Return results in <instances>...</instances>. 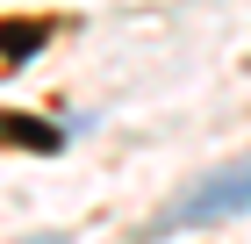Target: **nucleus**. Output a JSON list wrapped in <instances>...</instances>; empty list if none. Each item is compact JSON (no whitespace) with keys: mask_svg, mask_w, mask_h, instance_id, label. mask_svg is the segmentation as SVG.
Here are the masks:
<instances>
[{"mask_svg":"<svg viewBox=\"0 0 251 244\" xmlns=\"http://www.w3.org/2000/svg\"><path fill=\"white\" fill-rule=\"evenodd\" d=\"M251 208V158H237L230 172H215L208 187H194L179 208H165V223L158 230H187V223H230Z\"/></svg>","mask_w":251,"mask_h":244,"instance_id":"obj_1","label":"nucleus"},{"mask_svg":"<svg viewBox=\"0 0 251 244\" xmlns=\"http://www.w3.org/2000/svg\"><path fill=\"white\" fill-rule=\"evenodd\" d=\"M0 144H7V151H58L65 136L50 130V122H36V115H15V108H0Z\"/></svg>","mask_w":251,"mask_h":244,"instance_id":"obj_2","label":"nucleus"},{"mask_svg":"<svg viewBox=\"0 0 251 244\" xmlns=\"http://www.w3.org/2000/svg\"><path fill=\"white\" fill-rule=\"evenodd\" d=\"M43 43V22H22V29H0V57H29Z\"/></svg>","mask_w":251,"mask_h":244,"instance_id":"obj_3","label":"nucleus"}]
</instances>
